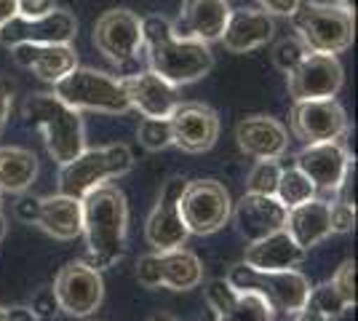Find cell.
Segmentation results:
<instances>
[{"label":"cell","mask_w":358,"mask_h":321,"mask_svg":"<svg viewBox=\"0 0 358 321\" xmlns=\"http://www.w3.org/2000/svg\"><path fill=\"white\" fill-rule=\"evenodd\" d=\"M185 185H187L185 177H171L161 187L158 204L152 206L148 222H145V238L152 246V252H171V249L185 246V241L190 238V230L179 214V196H182Z\"/></svg>","instance_id":"4fadbf2b"},{"label":"cell","mask_w":358,"mask_h":321,"mask_svg":"<svg viewBox=\"0 0 358 321\" xmlns=\"http://www.w3.org/2000/svg\"><path fill=\"white\" fill-rule=\"evenodd\" d=\"M11 107H14V83H11L8 78L0 76V134H3L6 126H8Z\"/></svg>","instance_id":"d590c367"},{"label":"cell","mask_w":358,"mask_h":321,"mask_svg":"<svg viewBox=\"0 0 358 321\" xmlns=\"http://www.w3.org/2000/svg\"><path fill=\"white\" fill-rule=\"evenodd\" d=\"M0 212H3V193H0Z\"/></svg>","instance_id":"681fc988"},{"label":"cell","mask_w":358,"mask_h":321,"mask_svg":"<svg viewBox=\"0 0 358 321\" xmlns=\"http://www.w3.org/2000/svg\"><path fill=\"white\" fill-rule=\"evenodd\" d=\"M308 306H313L321 316L327 319H340L345 311H348V303L340 297V292L331 287V281H324L318 287H310V297H308Z\"/></svg>","instance_id":"4dcf8cb0"},{"label":"cell","mask_w":358,"mask_h":321,"mask_svg":"<svg viewBox=\"0 0 358 321\" xmlns=\"http://www.w3.org/2000/svg\"><path fill=\"white\" fill-rule=\"evenodd\" d=\"M54 94L64 105L78 113H105V115H126L131 105L118 76H110L94 67H75L54 83Z\"/></svg>","instance_id":"5b68a950"},{"label":"cell","mask_w":358,"mask_h":321,"mask_svg":"<svg viewBox=\"0 0 358 321\" xmlns=\"http://www.w3.org/2000/svg\"><path fill=\"white\" fill-rule=\"evenodd\" d=\"M227 281L236 290H252L257 294H262L275 313H289V316L302 311L308 306V297H310V281L299 273L297 268H292V271H254L246 262H238L230 268Z\"/></svg>","instance_id":"52a82bcc"},{"label":"cell","mask_w":358,"mask_h":321,"mask_svg":"<svg viewBox=\"0 0 358 321\" xmlns=\"http://www.w3.org/2000/svg\"><path fill=\"white\" fill-rule=\"evenodd\" d=\"M22 118L43 134L45 150L59 166L86 150L83 113L64 105L57 94H32L22 107Z\"/></svg>","instance_id":"3957f363"},{"label":"cell","mask_w":358,"mask_h":321,"mask_svg":"<svg viewBox=\"0 0 358 321\" xmlns=\"http://www.w3.org/2000/svg\"><path fill=\"white\" fill-rule=\"evenodd\" d=\"M139 145L150 153H161L166 148H171V123L169 118H142L136 129Z\"/></svg>","instance_id":"f546056e"},{"label":"cell","mask_w":358,"mask_h":321,"mask_svg":"<svg viewBox=\"0 0 358 321\" xmlns=\"http://www.w3.org/2000/svg\"><path fill=\"white\" fill-rule=\"evenodd\" d=\"M6 230H8V225H6V217H3V214H0V241H3V238H6Z\"/></svg>","instance_id":"bcb514c9"},{"label":"cell","mask_w":358,"mask_h":321,"mask_svg":"<svg viewBox=\"0 0 358 321\" xmlns=\"http://www.w3.org/2000/svg\"><path fill=\"white\" fill-rule=\"evenodd\" d=\"M294 321H329V319H327V316H321L313 306H305L302 311H297V313H294Z\"/></svg>","instance_id":"b9f144b4"},{"label":"cell","mask_w":358,"mask_h":321,"mask_svg":"<svg viewBox=\"0 0 358 321\" xmlns=\"http://www.w3.org/2000/svg\"><path fill=\"white\" fill-rule=\"evenodd\" d=\"M38 204H41V199H32V196L19 199V204H16V217H19L22 222H30V225H35V217H38Z\"/></svg>","instance_id":"ab89813d"},{"label":"cell","mask_w":358,"mask_h":321,"mask_svg":"<svg viewBox=\"0 0 358 321\" xmlns=\"http://www.w3.org/2000/svg\"><path fill=\"white\" fill-rule=\"evenodd\" d=\"M329 222H331V233H350V230L356 228V206L331 199Z\"/></svg>","instance_id":"e575fe53"},{"label":"cell","mask_w":358,"mask_h":321,"mask_svg":"<svg viewBox=\"0 0 358 321\" xmlns=\"http://www.w3.org/2000/svg\"><path fill=\"white\" fill-rule=\"evenodd\" d=\"M308 54H310V51L305 48V43L299 41L297 35H289V38H281V41L275 43V48H273V64H275L281 73L289 76Z\"/></svg>","instance_id":"d6a6232c"},{"label":"cell","mask_w":358,"mask_h":321,"mask_svg":"<svg viewBox=\"0 0 358 321\" xmlns=\"http://www.w3.org/2000/svg\"><path fill=\"white\" fill-rule=\"evenodd\" d=\"M171 123V145L182 153H206L220 139V115L203 102H179L169 115Z\"/></svg>","instance_id":"2e32d148"},{"label":"cell","mask_w":358,"mask_h":321,"mask_svg":"<svg viewBox=\"0 0 358 321\" xmlns=\"http://www.w3.org/2000/svg\"><path fill=\"white\" fill-rule=\"evenodd\" d=\"M123 89L129 97L131 110L142 113L145 118H169L179 105V89L171 86L169 80L155 76L152 70L131 73V76L120 78Z\"/></svg>","instance_id":"ffe728a7"},{"label":"cell","mask_w":358,"mask_h":321,"mask_svg":"<svg viewBox=\"0 0 358 321\" xmlns=\"http://www.w3.org/2000/svg\"><path fill=\"white\" fill-rule=\"evenodd\" d=\"M91 41L115 67L134 64L142 54V19L129 8H110L94 22Z\"/></svg>","instance_id":"9c48e42d"},{"label":"cell","mask_w":358,"mask_h":321,"mask_svg":"<svg viewBox=\"0 0 358 321\" xmlns=\"http://www.w3.org/2000/svg\"><path fill=\"white\" fill-rule=\"evenodd\" d=\"M6 321H38V316L32 313V308H6Z\"/></svg>","instance_id":"60d3db41"},{"label":"cell","mask_w":358,"mask_h":321,"mask_svg":"<svg viewBox=\"0 0 358 321\" xmlns=\"http://www.w3.org/2000/svg\"><path fill=\"white\" fill-rule=\"evenodd\" d=\"M345 83V70L331 54H308L286 76V89L294 102L305 99H334Z\"/></svg>","instance_id":"5bb4252c"},{"label":"cell","mask_w":358,"mask_h":321,"mask_svg":"<svg viewBox=\"0 0 358 321\" xmlns=\"http://www.w3.org/2000/svg\"><path fill=\"white\" fill-rule=\"evenodd\" d=\"M289 129L305 145L331 142L348 134V115L337 99H305L292 107Z\"/></svg>","instance_id":"9a60e30c"},{"label":"cell","mask_w":358,"mask_h":321,"mask_svg":"<svg viewBox=\"0 0 358 321\" xmlns=\"http://www.w3.org/2000/svg\"><path fill=\"white\" fill-rule=\"evenodd\" d=\"M350 164H356L348 148L343 145V139H331V142H313L305 145L294 158V166L313 183L315 196L321 199H334L337 187L343 183V177L348 174Z\"/></svg>","instance_id":"8fae6325"},{"label":"cell","mask_w":358,"mask_h":321,"mask_svg":"<svg viewBox=\"0 0 358 321\" xmlns=\"http://www.w3.org/2000/svg\"><path fill=\"white\" fill-rule=\"evenodd\" d=\"M83 230L86 236V262L99 273L126 255V233H129V204L118 185H99L83 199Z\"/></svg>","instance_id":"7a4b0ae2"},{"label":"cell","mask_w":358,"mask_h":321,"mask_svg":"<svg viewBox=\"0 0 358 321\" xmlns=\"http://www.w3.org/2000/svg\"><path fill=\"white\" fill-rule=\"evenodd\" d=\"M329 209H331V201L321 199V196L302 201L297 206L286 209L284 230L297 241V246H302L308 252V249H313L315 244H321L324 238L331 236Z\"/></svg>","instance_id":"cb8c5ba5"},{"label":"cell","mask_w":358,"mask_h":321,"mask_svg":"<svg viewBox=\"0 0 358 321\" xmlns=\"http://www.w3.org/2000/svg\"><path fill=\"white\" fill-rule=\"evenodd\" d=\"M275 35V19L262 8H236L227 16V24L220 38L230 54H249L262 48Z\"/></svg>","instance_id":"44dd1931"},{"label":"cell","mask_w":358,"mask_h":321,"mask_svg":"<svg viewBox=\"0 0 358 321\" xmlns=\"http://www.w3.org/2000/svg\"><path fill=\"white\" fill-rule=\"evenodd\" d=\"M236 228L238 233L252 244L257 238H265L270 233L284 228L286 222V206L275 196H259V193H243L236 204Z\"/></svg>","instance_id":"7402d4cb"},{"label":"cell","mask_w":358,"mask_h":321,"mask_svg":"<svg viewBox=\"0 0 358 321\" xmlns=\"http://www.w3.org/2000/svg\"><path fill=\"white\" fill-rule=\"evenodd\" d=\"M292 24L297 38L310 54H343L353 46L356 19L353 11H345L334 3L299 0L297 11L292 14Z\"/></svg>","instance_id":"277c9868"},{"label":"cell","mask_w":358,"mask_h":321,"mask_svg":"<svg viewBox=\"0 0 358 321\" xmlns=\"http://www.w3.org/2000/svg\"><path fill=\"white\" fill-rule=\"evenodd\" d=\"M38 180V155L27 148H0V193H24Z\"/></svg>","instance_id":"83f0119b"},{"label":"cell","mask_w":358,"mask_h":321,"mask_svg":"<svg viewBox=\"0 0 358 321\" xmlns=\"http://www.w3.org/2000/svg\"><path fill=\"white\" fill-rule=\"evenodd\" d=\"M54 297L57 308L64 311L67 316H91L105 300V281L96 268H91L86 260L67 262L54 278Z\"/></svg>","instance_id":"30bf717a"},{"label":"cell","mask_w":358,"mask_h":321,"mask_svg":"<svg viewBox=\"0 0 358 321\" xmlns=\"http://www.w3.org/2000/svg\"><path fill=\"white\" fill-rule=\"evenodd\" d=\"M57 8V0H16V16H43Z\"/></svg>","instance_id":"8d00e7d4"},{"label":"cell","mask_w":358,"mask_h":321,"mask_svg":"<svg viewBox=\"0 0 358 321\" xmlns=\"http://www.w3.org/2000/svg\"><path fill=\"white\" fill-rule=\"evenodd\" d=\"M35 225L48 233L51 238L59 241H73L83 230V204L73 196H45L38 204V217Z\"/></svg>","instance_id":"484cf974"},{"label":"cell","mask_w":358,"mask_h":321,"mask_svg":"<svg viewBox=\"0 0 358 321\" xmlns=\"http://www.w3.org/2000/svg\"><path fill=\"white\" fill-rule=\"evenodd\" d=\"M148 321H177V319H174L171 313H155V316H152V319H148Z\"/></svg>","instance_id":"f6af8a7d"},{"label":"cell","mask_w":358,"mask_h":321,"mask_svg":"<svg viewBox=\"0 0 358 321\" xmlns=\"http://www.w3.org/2000/svg\"><path fill=\"white\" fill-rule=\"evenodd\" d=\"M142 51L148 59V70L177 89L206 78L214 67V54L206 43L177 38L171 22L158 14L142 19Z\"/></svg>","instance_id":"6da1fadb"},{"label":"cell","mask_w":358,"mask_h":321,"mask_svg":"<svg viewBox=\"0 0 358 321\" xmlns=\"http://www.w3.org/2000/svg\"><path fill=\"white\" fill-rule=\"evenodd\" d=\"M206 303L214 321H275V311L262 294L236 290L227 278H211L206 284Z\"/></svg>","instance_id":"e0dca14e"},{"label":"cell","mask_w":358,"mask_h":321,"mask_svg":"<svg viewBox=\"0 0 358 321\" xmlns=\"http://www.w3.org/2000/svg\"><path fill=\"white\" fill-rule=\"evenodd\" d=\"M233 212L230 193L217 180H187L179 196V214L190 236H211L222 230Z\"/></svg>","instance_id":"ba28073f"},{"label":"cell","mask_w":358,"mask_h":321,"mask_svg":"<svg viewBox=\"0 0 358 321\" xmlns=\"http://www.w3.org/2000/svg\"><path fill=\"white\" fill-rule=\"evenodd\" d=\"M134 166V153L129 145L115 142L105 148H94L75 155L73 161L59 166V193L62 196H73L83 199L89 190L105 185L107 180H118L123 174H129Z\"/></svg>","instance_id":"8992f818"},{"label":"cell","mask_w":358,"mask_h":321,"mask_svg":"<svg viewBox=\"0 0 358 321\" xmlns=\"http://www.w3.org/2000/svg\"><path fill=\"white\" fill-rule=\"evenodd\" d=\"M281 177V164L278 161H257L246 180V193H259V196H275V185Z\"/></svg>","instance_id":"1f68e13d"},{"label":"cell","mask_w":358,"mask_h":321,"mask_svg":"<svg viewBox=\"0 0 358 321\" xmlns=\"http://www.w3.org/2000/svg\"><path fill=\"white\" fill-rule=\"evenodd\" d=\"M193 321H214V316H198V319H193Z\"/></svg>","instance_id":"7dc6e473"},{"label":"cell","mask_w":358,"mask_h":321,"mask_svg":"<svg viewBox=\"0 0 358 321\" xmlns=\"http://www.w3.org/2000/svg\"><path fill=\"white\" fill-rule=\"evenodd\" d=\"M230 11L233 8L227 6V0H182L177 19L171 22V30L177 38L211 46L222 38Z\"/></svg>","instance_id":"ac0fdd59"},{"label":"cell","mask_w":358,"mask_h":321,"mask_svg":"<svg viewBox=\"0 0 358 321\" xmlns=\"http://www.w3.org/2000/svg\"><path fill=\"white\" fill-rule=\"evenodd\" d=\"M0 321H6V308H0Z\"/></svg>","instance_id":"c3c4849f"},{"label":"cell","mask_w":358,"mask_h":321,"mask_svg":"<svg viewBox=\"0 0 358 321\" xmlns=\"http://www.w3.org/2000/svg\"><path fill=\"white\" fill-rule=\"evenodd\" d=\"M305 255L308 252L297 246V241L281 228L246 246L243 262L254 271H292V268L302 265Z\"/></svg>","instance_id":"d4e9b609"},{"label":"cell","mask_w":358,"mask_h":321,"mask_svg":"<svg viewBox=\"0 0 358 321\" xmlns=\"http://www.w3.org/2000/svg\"><path fill=\"white\" fill-rule=\"evenodd\" d=\"M57 311H59V308H57V297H54L51 290H43L32 300V313H35L38 319H51Z\"/></svg>","instance_id":"74e56055"},{"label":"cell","mask_w":358,"mask_h":321,"mask_svg":"<svg viewBox=\"0 0 358 321\" xmlns=\"http://www.w3.org/2000/svg\"><path fill=\"white\" fill-rule=\"evenodd\" d=\"M11 59L24 70H32L43 83L51 86L78 67V54L70 43H45V46L22 43L11 48Z\"/></svg>","instance_id":"603a6c76"},{"label":"cell","mask_w":358,"mask_h":321,"mask_svg":"<svg viewBox=\"0 0 358 321\" xmlns=\"http://www.w3.org/2000/svg\"><path fill=\"white\" fill-rule=\"evenodd\" d=\"M16 16V0H0V27Z\"/></svg>","instance_id":"7bdbcfd3"},{"label":"cell","mask_w":358,"mask_h":321,"mask_svg":"<svg viewBox=\"0 0 358 321\" xmlns=\"http://www.w3.org/2000/svg\"><path fill=\"white\" fill-rule=\"evenodd\" d=\"M313 196H315L313 183L297 166H281V177H278V185H275V199L281 201L286 209L297 206L302 201L313 199Z\"/></svg>","instance_id":"f1b7e54d"},{"label":"cell","mask_w":358,"mask_h":321,"mask_svg":"<svg viewBox=\"0 0 358 321\" xmlns=\"http://www.w3.org/2000/svg\"><path fill=\"white\" fill-rule=\"evenodd\" d=\"M236 142L254 161H278L289 150V129L273 115H246L236 126Z\"/></svg>","instance_id":"d6986e66"},{"label":"cell","mask_w":358,"mask_h":321,"mask_svg":"<svg viewBox=\"0 0 358 321\" xmlns=\"http://www.w3.org/2000/svg\"><path fill=\"white\" fill-rule=\"evenodd\" d=\"M158 276H161V287L166 290L190 292L203 281V262L185 246L171 252H158Z\"/></svg>","instance_id":"4316f807"},{"label":"cell","mask_w":358,"mask_h":321,"mask_svg":"<svg viewBox=\"0 0 358 321\" xmlns=\"http://www.w3.org/2000/svg\"><path fill=\"white\" fill-rule=\"evenodd\" d=\"M329 3L340 6V8H345V11H356V3H353V0H329Z\"/></svg>","instance_id":"ee69618b"},{"label":"cell","mask_w":358,"mask_h":321,"mask_svg":"<svg viewBox=\"0 0 358 321\" xmlns=\"http://www.w3.org/2000/svg\"><path fill=\"white\" fill-rule=\"evenodd\" d=\"M331 287L340 292V297H343L348 308L356 306V260H345L334 276H331Z\"/></svg>","instance_id":"836d02e7"},{"label":"cell","mask_w":358,"mask_h":321,"mask_svg":"<svg viewBox=\"0 0 358 321\" xmlns=\"http://www.w3.org/2000/svg\"><path fill=\"white\" fill-rule=\"evenodd\" d=\"M257 3L270 16H292L299 6V0H257Z\"/></svg>","instance_id":"f35d334b"},{"label":"cell","mask_w":358,"mask_h":321,"mask_svg":"<svg viewBox=\"0 0 358 321\" xmlns=\"http://www.w3.org/2000/svg\"><path fill=\"white\" fill-rule=\"evenodd\" d=\"M78 35V19L64 8H51L43 16H14L0 27V43L6 48L32 43V46H45V43H73Z\"/></svg>","instance_id":"7c38bea8"}]
</instances>
